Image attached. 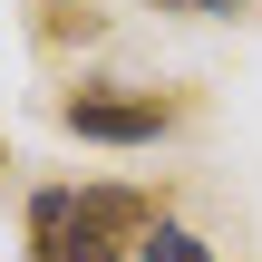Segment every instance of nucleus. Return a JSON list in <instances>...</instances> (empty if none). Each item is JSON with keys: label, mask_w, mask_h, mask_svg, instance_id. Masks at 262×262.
Here are the masks:
<instances>
[{"label": "nucleus", "mask_w": 262, "mask_h": 262, "mask_svg": "<svg viewBox=\"0 0 262 262\" xmlns=\"http://www.w3.org/2000/svg\"><path fill=\"white\" fill-rule=\"evenodd\" d=\"M88 29H97L88 0H49V10H39V39H88Z\"/></svg>", "instance_id": "nucleus-4"}, {"label": "nucleus", "mask_w": 262, "mask_h": 262, "mask_svg": "<svg viewBox=\"0 0 262 262\" xmlns=\"http://www.w3.org/2000/svg\"><path fill=\"white\" fill-rule=\"evenodd\" d=\"M185 10H204V19H233V10H253V0H185Z\"/></svg>", "instance_id": "nucleus-5"}, {"label": "nucleus", "mask_w": 262, "mask_h": 262, "mask_svg": "<svg viewBox=\"0 0 262 262\" xmlns=\"http://www.w3.org/2000/svg\"><path fill=\"white\" fill-rule=\"evenodd\" d=\"M175 117H185V107L156 97V88H68V97H58V126L88 136V146H156Z\"/></svg>", "instance_id": "nucleus-1"}, {"label": "nucleus", "mask_w": 262, "mask_h": 262, "mask_svg": "<svg viewBox=\"0 0 262 262\" xmlns=\"http://www.w3.org/2000/svg\"><path fill=\"white\" fill-rule=\"evenodd\" d=\"M136 262H214V243H204L194 224H156V233L136 243Z\"/></svg>", "instance_id": "nucleus-3"}, {"label": "nucleus", "mask_w": 262, "mask_h": 262, "mask_svg": "<svg viewBox=\"0 0 262 262\" xmlns=\"http://www.w3.org/2000/svg\"><path fill=\"white\" fill-rule=\"evenodd\" d=\"M29 262H136V253L78 233V185H39L29 194Z\"/></svg>", "instance_id": "nucleus-2"}]
</instances>
